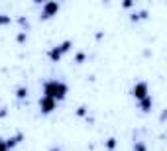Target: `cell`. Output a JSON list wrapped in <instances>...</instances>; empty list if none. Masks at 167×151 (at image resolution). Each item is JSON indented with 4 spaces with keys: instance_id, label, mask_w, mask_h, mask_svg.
<instances>
[{
    "instance_id": "obj_13",
    "label": "cell",
    "mask_w": 167,
    "mask_h": 151,
    "mask_svg": "<svg viewBox=\"0 0 167 151\" xmlns=\"http://www.w3.org/2000/svg\"><path fill=\"white\" fill-rule=\"evenodd\" d=\"M106 145H108L110 149H112V147H116V139H108V143H106Z\"/></svg>"
},
{
    "instance_id": "obj_6",
    "label": "cell",
    "mask_w": 167,
    "mask_h": 151,
    "mask_svg": "<svg viewBox=\"0 0 167 151\" xmlns=\"http://www.w3.org/2000/svg\"><path fill=\"white\" fill-rule=\"evenodd\" d=\"M140 102H142L140 106H142V110H143V112H148V110L151 108V98H150V96H143V98H142Z\"/></svg>"
},
{
    "instance_id": "obj_4",
    "label": "cell",
    "mask_w": 167,
    "mask_h": 151,
    "mask_svg": "<svg viewBox=\"0 0 167 151\" xmlns=\"http://www.w3.org/2000/svg\"><path fill=\"white\" fill-rule=\"evenodd\" d=\"M132 94L136 96V100H142L143 96H148V84H146V83L136 84V86H134V90H132Z\"/></svg>"
},
{
    "instance_id": "obj_2",
    "label": "cell",
    "mask_w": 167,
    "mask_h": 151,
    "mask_svg": "<svg viewBox=\"0 0 167 151\" xmlns=\"http://www.w3.org/2000/svg\"><path fill=\"white\" fill-rule=\"evenodd\" d=\"M57 12H59V4L57 2H45V4H43V14L39 18H42V20H47V18L55 16Z\"/></svg>"
},
{
    "instance_id": "obj_15",
    "label": "cell",
    "mask_w": 167,
    "mask_h": 151,
    "mask_svg": "<svg viewBox=\"0 0 167 151\" xmlns=\"http://www.w3.org/2000/svg\"><path fill=\"white\" fill-rule=\"evenodd\" d=\"M4 149H8V147H6V143H4V141H0V151H4Z\"/></svg>"
},
{
    "instance_id": "obj_7",
    "label": "cell",
    "mask_w": 167,
    "mask_h": 151,
    "mask_svg": "<svg viewBox=\"0 0 167 151\" xmlns=\"http://www.w3.org/2000/svg\"><path fill=\"white\" fill-rule=\"evenodd\" d=\"M16 96H18V98H26V96H28V88L20 86V88L16 90Z\"/></svg>"
},
{
    "instance_id": "obj_12",
    "label": "cell",
    "mask_w": 167,
    "mask_h": 151,
    "mask_svg": "<svg viewBox=\"0 0 167 151\" xmlns=\"http://www.w3.org/2000/svg\"><path fill=\"white\" fill-rule=\"evenodd\" d=\"M85 114H87V108H85V106L77 110V116H85Z\"/></svg>"
},
{
    "instance_id": "obj_16",
    "label": "cell",
    "mask_w": 167,
    "mask_h": 151,
    "mask_svg": "<svg viewBox=\"0 0 167 151\" xmlns=\"http://www.w3.org/2000/svg\"><path fill=\"white\" fill-rule=\"evenodd\" d=\"M6 112H8L6 108H2V110H0V118H2V116H6Z\"/></svg>"
},
{
    "instance_id": "obj_11",
    "label": "cell",
    "mask_w": 167,
    "mask_h": 151,
    "mask_svg": "<svg viewBox=\"0 0 167 151\" xmlns=\"http://www.w3.org/2000/svg\"><path fill=\"white\" fill-rule=\"evenodd\" d=\"M0 24H10V18L8 16H0Z\"/></svg>"
},
{
    "instance_id": "obj_3",
    "label": "cell",
    "mask_w": 167,
    "mask_h": 151,
    "mask_svg": "<svg viewBox=\"0 0 167 151\" xmlns=\"http://www.w3.org/2000/svg\"><path fill=\"white\" fill-rule=\"evenodd\" d=\"M55 102L57 100H53V98H49V96H43L42 100H39V108H42V112L43 114L53 112V110H55Z\"/></svg>"
},
{
    "instance_id": "obj_8",
    "label": "cell",
    "mask_w": 167,
    "mask_h": 151,
    "mask_svg": "<svg viewBox=\"0 0 167 151\" xmlns=\"http://www.w3.org/2000/svg\"><path fill=\"white\" fill-rule=\"evenodd\" d=\"M69 49H71V41H63L59 45V51H61V53H65V51H69Z\"/></svg>"
},
{
    "instance_id": "obj_9",
    "label": "cell",
    "mask_w": 167,
    "mask_h": 151,
    "mask_svg": "<svg viewBox=\"0 0 167 151\" xmlns=\"http://www.w3.org/2000/svg\"><path fill=\"white\" fill-rule=\"evenodd\" d=\"M77 63H83V61H85V53H77Z\"/></svg>"
},
{
    "instance_id": "obj_14",
    "label": "cell",
    "mask_w": 167,
    "mask_h": 151,
    "mask_svg": "<svg viewBox=\"0 0 167 151\" xmlns=\"http://www.w3.org/2000/svg\"><path fill=\"white\" fill-rule=\"evenodd\" d=\"M26 39H28V37H26V34H20V35H18V41H20V43H24Z\"/></svg>"
},
{
    "instance_id": "obj_1",
    "label": "cell",
    "mask_w": 167,
    "mask_h": 151,
    "mask_svg": "<svg viewBox=\"0 0 167 151\" xmlns=\"http://www.w3.org/2000/svg\"><path fill=\"white\" fill-rule=\"evenodd\" d=\"M43 92H45V96H49L53 100H63L67 94V84L57 83V81H49L43 86Z\"/></svg>"
},
{
    "instance_id": "obj_5",
    "label": "cell",
    "mask_w": 167,
    "mask_h": 151,
    "mask_svg": "<svg viewBox=\"0 0 167 151\" xmlns=\"http://www.w3.org/2000/svg\"><path fill=\"white\" fill-rule=\"evenodd\" d=\"M61 55H63V53L59 51V47H53V49L49 51V59H51V61H59V59H61Z\"/></svg>"
},
{
    "instance_id": "obj_10",
    "label": "cell",
    "mask_w": 167,
    "mask_h": 151,
    "mask_svg": "<svg viewBox=\"0 0 167 151\" xmlns=\"http://www.w3.org/2000/svg\"><path fill=\"white\" fill-rule=\"evenodd\" d=\"M134 149H138V151H143V149H146V145H143V143H136V145H134Z\"/></svg>"
}]
</instances>
